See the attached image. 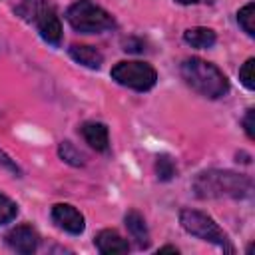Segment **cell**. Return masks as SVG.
I'll use <instances>...</instances> for the list:
<instances>
[{"label": "cell", "instance_id": "1", "mask_svg": "<svg viewBox=\"0 0 255 255\" xmlns=\"http://www.w3.org/2000/svg\"><path fill=\"white\" fill-rule=\"evenodd\" d=\"M193 191L199 199H245L253 193V181L229 169H207L193 179Z\"/></svg>", "mask_w": 255, "mask_h": 255}, {"label": "cell", "instance_id": "2", "mask_svg": "<svg viewBox=\"0 0 255 255\" xmlns=\"http://www.w3.org/2000/svg\"><path fill=\"white\" fill-rule=\"evenodd\" d=\"M185 84L209 100H219L229 92L227 76L211 62L201 58H185L179 66Z\"/></svg>", "mask_w": 255, "mask_h": 255}, {"label": "cell", "instance_id": "3", "mask_svg": "<svg viewBox=\"0 0 255 255\" xmlns=\"http://www.w3.org/2000/svg\"><path fill=\"white\" fill-rule=\"evenodd\" d=\"M16 14L34 24L44 42L52 46H60L62 42V24L56 14V8L48 0H24L16 6Z\"/></svg>", "mask_w": 255, "mask_h": 255}, {"label": "cell", "instance_id": "4", "mask_svg": "<svg viewBox=\"0 0 255 255\" xmlns=\"http://www.w3.org/2000/svg\"><path fill=\"white\" fill-rule=\"evenodd\" d=\"M66 20L80 34H102L116 28L114 16L92 0H76L66 10Z\"/></svg>", "mask_w": 255, "mask_h": 255}, {"label": "cell", "instance_id": "5", "mask_svg": "<svg viewBox=\"0 0 255 255\" xmlns=\"http://www.w3.org/2000/svg\"><path fill=\"white\" fill-rule=\"evenodd\" d=\"M179 223L187 233H191V235H195L207 243H213L227 253H235V247L231 245L227 233L209 215H205L197 209H181L179 211Z\"/></svg>", "mask_w": 255, "mask_h": 255}, {"label": "cell", "instance_id": "6", "mask_svg": "<svg viewBox=\"0 0 255 255\" xmlns=\"http://www.w3.org/2000/svg\"><path fill=\"white\" fill-rule=\"evenodd\" d=\"M110 76L120 86L135 90V92H147L157 82L155 68L145 64V62H137V60H133V62H118L112 68Z\"/></svg>", "mask_w": 255, "mask_h": 255}, {"label": "cell", "instance_id": "7", "mask_svg": "<svg viewBox=\"0 0 255 255\" xmlns=\"http://www.w3.org/2000/svg\"><path fill=\"white\" fill-rule=\"evenodd\" d=\"M50 215H52V221L60 229H64V231H68L72 235H80L86 229L84 215L74 205H70V203H56V205H52V213Z\"/></svg>", "mask_w": 255, "mask_h": 255}, {"label": "cell", "instance_id": "8", "mask_svg": "<svg viewBox=\"0 0 255 255\" xmlns=\"http://www.w3.org/2000/svg\"><path fill=\"white\" fill-rule=\"evenodd\" d=\"M6 245L16 251V253H22V255H30L38 249V243H40V237L38 233L30 227V225H16L12 227L6 235Z\"/></svg>", "mask_w": 255, "mask_h": 255}, {"label": "cell", "instance_id": "9", "mask_svg": "<svg viewBox=\"0 0 255 255\" xmlns=\"http://www.w3.org/2000/svg\"><path fill=\"white\" fill-rule=\"evenodd\" d=\"M82 137L86 139V143L90 147H94L96 151H108L110 149V133L106 124L102 122H84L80 128Z\"/></svg>", "mask_w": 255, "mask_h": 255}, {"label": "cell", "instance_id": "10", "mask_svg": "<svg viewBox=\"0 0 255 255\" xmlns=\"http://www.w3.org/2000/svg\"><path fill=\"white\" fill-rule=\"evenodd\" d=\"M96 247L100 253L104 255H118V253H128L129 251V243L114 229H102L96 239H94Z\"/></svg>", "mask_w": 255, "mask_h": 255}, {"label": "cell", "instance_id": "11", "mask_svg": "<svg viewBox=\"0 0 255 255\" xmlns=\"http://www.w3.org/2000/svg\"><path fill=\"white\" fill-rule=\"evenodd\" d=\"M124 223H126V227H128L131 239H135V243H137L139 247H149V243H151V239H149V229H147L145 219H143V215H141L139 211L129 209V211L126 213V217H124Z\"/></svg>", "mask_w": 255, "mask_h": 255}, {"label": "cell", "instance_id": "12", "mask_svg": "<svg viewBox=\"0 0 255 255\" xmlns=\"http://www.w3.org/2000/svg\"><path fill=\"white\" fill-rule=\"evenodd\" d=\"M68 54L74 62L86 66V68H92V70H98L102 64H104V56L100 50H96L94 46H88V44H72L68 48Z\"/></svg>", "mask_w": 255, "mask_h": 255}, {"label": "cell", "instance_id": "13", "mask_svg": "<svg viewBox=\"0 0 255 255\" xmlns=\"http://www.w3.org/2000/svg\"><path fill=\"white\" fill-rule=\"evenodd\" d=\"M183 42L189 44L191 48H199V50H205V48H211L215 42H217V36L211 28H205V26H193V28H187L183 32Z\"/></svg>", "mask_w": 255, "mask_h": 255}, {"label": "cell", "instance_id": "14", "mask_svg": "<svg viewBox=\"0 0 255 255\" xmlns=\"http://www.w3.org/2000/svg\"><path fill=\"white\" fill-rule=\"evenodd\" d=\"M58 155L66 161V163H70V165H74V167H82L86 161V157H84V153L72 143V141H60V145H58Z\"/></svg>", "mask_w": 255, "mask_h": 255}, {"label": "cell", "instance_id": "15", "mask_svg": "<svg viewBox=\"0 0 255 255\" xmlns=\"http://www.w3.org/2000/svg\"><path fill=\"white\" fill-rule=\"evenodd\" d=\"M155 175H157L159 181H169V179H173V177L177 175L175 161H173L169 155H165V153L157 155V157H155Z\"/></svg>", "mask_w": 255, "mask_h": 255}, {"label": "cell", "instance_id": "16", "mask_svg": "<svg viewBox=\"0 0 255 255\" xmlns=\"http://www.w3.org/2000/svg\"><path fill=\"white\" fill-rule=\"evenodd\" d=\"M237 22L247 36H255V4L249 2L237 12Z\"/></svg>", "mask_w": 255, "mask_h": 255}, {"label": "cell", "instance_id": "17", "mask_svg": "<svg viewBox=\"0 0 255 255\" xmlns=\"http://www.w3.org/2000/svg\"><path fill=\"white\" fill-rule=\"evenodd\" d=\"M16 213H18V205L10 197H6L4 193H0V225L10 223L16 217Z\"/></svg>", "mask_w": 255, "mask_h": 255}, {"label": "cell", "instance_id": "18", "mask_svg": "<svg viewBox=\"0 0 255 255\" xmlns=\"http://www.w3.org/2000/svg\"><path fill=\"white\" fill-rule=\"evenodd\" d=\"M239 80L247 90H255V58H249L239 68Z\"/></svg>", "mask_w": 255, "mask_h": 255}, {"label": "cell", "instance_id": "19", "mask_svg": "<svg viewBox=\"0 0 255 255\" xmlns=\"http://www.w3.org/2000/svg\"><path fill=\"white\" fill-rule=\"evenodd\" d=\"M122 50L124 52H129V54H141L143 50H145V44H143V40L141 38H135V36H129V38H126L124 42H122Z\"/></svg>", "mask_w": 255, "mask_h": 255}, {"label": "cell", "instance_id": "20", "mask_svg": "<svg viewBox=\"0 0 255 255\" xmlns=\"http://www.w3.org/2000/svg\"><path fill=\"white\" fill-rule=\"evenodd\" d=\"M253 114H255V110L253 108H247V112H245V116H243V120H241V126H243V129H245V133H247V137L249 139H253L255 137V131H253Z\"/></svg>", "mask_w": 255, "mask_h": 255}, {"label": "cell", "instance_id": "21", "mask_svg": "<svg viewBox=\"0 0 255 255\" xmlns=\"http://www.w3.org/2000/svg\"><path fill=\"white\" fill-rule=\"evenodd\" d=\"M0 165H2L4 169H8V171L16 173V175H22V169L18 167V163H16L6 151H2V149H0Z\"/></svg>", "mask_w": 255, "mask_h": 255}, {"label": "cell", "instance_id": "22", "mask_svg": "<svg viewBox=\"0 0 255 255\" xmlns=\"http://www.w3.org/2000/svg\"><path fill=\"white\" fill-rule=\"evenodd\" d=\"M177 4H183V6H189V4H213L215 0H175Z\"/></svg>", "mask_w": 255, "mask_h": 255}, {"label": "cell", "instance_id": "23", "mask_svg": "<svg viewBox=\"0 0 255 255\" xmlns=\"http://www.w3.org/2000/svg\"><path fill=\"white\" fill-rule=\"evenodd\" d=\"M159 253H177V249H175V247H171V245H165V247H161V249H159Z\"/></svg>", "mask_w": 255, "mask_h": 255}]
</instances>
